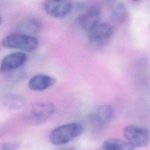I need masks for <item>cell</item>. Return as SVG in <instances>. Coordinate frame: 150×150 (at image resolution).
<instances>
[{
	"label": "cell",
	"mask_w": 150,
	"mask_h": 150,
	"mask_svg": "<svg viewBox=\"0 0 150 150\" xmlns=\"http://www.w3.org/2000/svg\"><path fill=\"white\" fill-rule=\"evenodd\" d=\"M100 9L95 6H91L78 18L80 27L87 33L100 22Z\"/></svg>",
	"instance_id": "obj_7"
},
{
	"label": "cell",
	"mask_w": 150,
	"mask_h": 150,
	"mask_svg": "<svg viewBox=\"0 0 150 150\" xmlns=\"http://www.w3.org/2000/svg\"><path fill=\"white\" fill-rule=\"evenodd\" d=\"M42 28L41 22L36 18H26L20 21L16 26V33L33 36L40 32Z\"/></svg>",
	"instance_id": "obj_10"
},
{
	"label": "cell",
	"mask_w": 150,
	"mask_h": 150,
	"mask_svg": "<svg viewBox=\"0 0 150 150\" xmlns=\"http://www.w3.org/2000/svg\"><path fill=\"white\" fill-rule=\"evenodd\" d=\"M126 140L134 147H144L150 142V132L143 127L129 125L125 127L123 131Z\"/></svg>",
	"instance_id": "obj_4"
},
{
	"label": "cell",
	"mask_w": 150,
	"mask_h": 150,
	"mask_svg": "<svg viewBox=\"0 0 150 150\" xmlns=\"http://www.w3.org/2000/svg\"><path fill=\"white\" fill-rule=\"evenodd\" d=\"M19 147V143L18 142H6L1 145L0 150H16Z\"/></svg>",
	"instance_id": "obj_15"
},
{
	"label": "cell",
	"mask_w": 150,
	"mask_h": 150,
	"mask_svg": "<svg viewBox=\"0 0 150 150\" xmlns=\"http://www.w3.org/2000/svg\"><path fill=\"white\" fill-rule=\"evenodd\" d=\"M113 32L111 25L100 22L87 33L88 42L94 47L104 46L110 40Z\"/></svg>",
	"instance_id": "obj_3"
},
{
	"label": "cell",
	"mask_w": 150,
	"mask_h": 150,
	"mask_svg": "<svg viewBox=\"0 0 150 150\" xmlns=\"http://www.w3.org/2000/svg\"><path fill=\"white\" fill-rule=\"evenodd\" d=\"M97 150H104L103 149H97Z\"/></svg>",
	"instance_id": "obj_17"
},
{
	"label": "cell",
	"mask_w": 150,
	"mask_h": 150,
	"mask_svg": "<svg viewBox=\"0 0 150 150\" xmlns=\"http://www.w3.org/2000/svg\"><path fill=\"white\" fill-rule=\"evenodd\" d=\"M4 105L9 109L16 110L22 107L25 103V98L19 94L9 93L4 96L2 100Z\"/></svg>",
	"instance_id": "obj_14"
},
{
	"label": "cell",
	"mask_w": 150,
	"mask_h": 150,
	"mask_svg": "<svg viewBox=\"0 0 150 150\" xmlns=\"http://www.w3.org/2000/svg\"><path fill=\"white\" fill-rule=\"evenodd\" d=\"M114 109L110 104H102L95 108L90 114V120L99 125L110 122L114 117Z\"/></svg>",
	"instance_id": "obj_9"
},
{
	"label": "cell",
	"mask_w": 150,
	"mask_h": 150,
	"mask_svg": "<svg viewBox=\"0 0 150 150\" xmlns=\"http://www.w3.org/2000/svg\"><path fill=\"white\" fill-rule=\"evenodd\" d=\"M1 43L6 48L31 52L38 47L39 42L35 36L14 33L5 36L2 39Z\"/></svg>",
	"instance_id": "obj_2"
},
{
	"label": "cell",
	"mask_w": 150,
	"mask_h": 150,
	"mask_svg": "<svg viewBox=\"0 0 150 150\" xmlns=\"http://www.w3.org/2000/svg\"><path fill=\"white\" fill-rule=\"evenodd\" d=\"M27 55L23 52H13L6 55L1 63V71L9 73L19 69L27 60Z\"/></svg>",
	"instance_id": "obj_8"
},
{
	"label": "cell",
	"mask_w": 150,
	"mask_h": 150,
	"mask_svg": "<svg viewBox=\"0 0 150 150\" xmlns=\"http://www.w3.org/2000/svg\"><path fill=\"white\" fill-rule=\"evenodd\" d=\"M55 83L56 79L53 77L44 74H38L29 80L28 86L33 91H42L53 86Z\"/></svg>",
	"instance_id": "obj_11"
},
{
	"label": "cell",
	"mask_w": 150,
	"mask_h": 150,
	"mask_svg": "<svg viewBox=\"0 0 150 150\" xmlns=\"http://www.w3.org/2000/svg\"><path fill=\"white\" fill-rule=\"evenodd\" d=\"M63 150H74L72 148H68V149H63Z\"/></svg>",
	"instance_id": "obj_16"
},
{
	"label": "cell",
	"mask_w": 150,
	"mask_h": 150,
	"mask_svg": "<svg viewBox=\"0 0 150 150\" xmlns=\"http://www.w3.org/2000/svg\"><path fill=\"white\" fill-rule=\"evenodd\" d=\"M72 2L70 1H46L43 4L46 13L54 18H63L71 11Z\"/></svg>",
	"instance_id": "obj_6"
},
{
	"label": "cell",
	"mask_w": 150,
	"mask_h": 150,
	"mask_svg": "<svg viewBox=\"0 0 150 150\" xmlns=\"http://www.w3.org/2000/svg\"><path fill=\"white\" fill-rule=\"evenodd\" d=\"M54 110V106L51 103L43 102L36 103L30 109L28 114L29 120L33 124H41L53 115Z\"/></svg>",
	"instance_id": "obj_5"
},
{
	"label": "cell",
	"mask_w": 150,
	"mask_h": 150,
	"mask_svg": "<svg viewBox=\"0 0 150 150\" xmlns=\"http://www.w3.org/2000/svg\"><path fill=\"white\" fill-rule=\"evenodd\" d=\"M110 18L117 25H122L126 22L129 18V12L125 5L122 2L115 4L111 9Z\"/></svg>",
	"instance_id": "obj_12"
},
{
	"label": "cell",
	"mask_w": 150,
	"mask_h": 150,
	"mask_svg": "<svg viewBox=\"0 0 150 150\" xmlns=\"http://www.w3.org/2000/svg\"><path fill=\"white\" fill-rule=\"evenodd\" d=\"M104 150H135L134 146L127 140L118 138H110L103 144Z\"/></svg>",
	"instance_id": "obj_13"
},
{
	"label": "cell",
	"mask_w": 150,
	"mask_h": 150,
	"mask_svg": "<svg viewBox=\"0 0 150 150\" xmlns=\"http://www.w3.org/2000/svg\"><path fill=\"white\" fill-rule=\"evenodd\" d=\"M83 131V126L77 122H71L58 126L50 133L49 140L55 145H64L79 137Z\"/></svg>",
	"instance_id": "obj_1"
}]
</instances>
